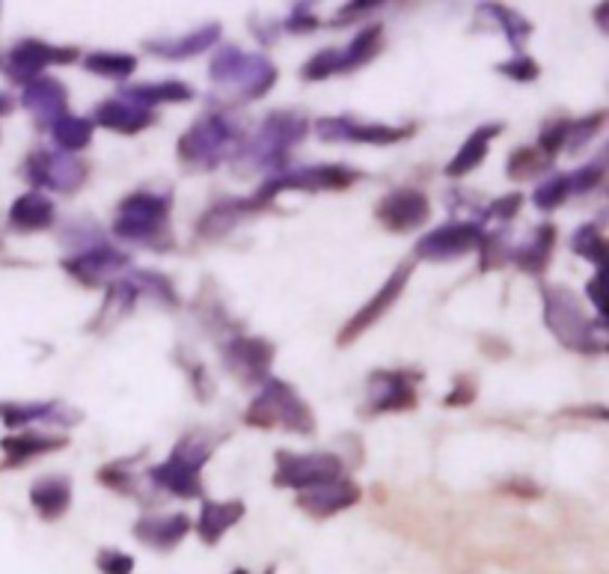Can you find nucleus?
<instances>
[{
    "label": "nucleus",
    "mask_w": 609,
    "mask_h": 574,
    "mask_svg": "<svg viewBox=\"0 0 609 574\" xmlns=\"http://www.w3.org/2000/svg\"><path fill=\"white\" fill-rule=\"evenodd\" d=\"M568 128H571V119H556V123H547L541 128L539 135V152H544L547 158H556L559 150L568 143Z\"/></svg>",
    "instance_id": "obj_46"
},
{
    "label": "nucleus",
    "mask_w": 609,
    "mask_h": 574,
    "mask_svg": "<svg viewBox=\"0 0 609 574\" xmlns=\"http://www.w3.org/2000/svg\"><path fill=\"white\" fill-rule=\"evenodd\" d=\"M511 494H529V497H539V485H529V480H511V485H506Z\"/></svg>",
    "instance_id": "obj_54"
},
{
    "label": "nucleus",
    "mask_w": 609,
    "mask_h": 574,
    "mask_svg": "<svg viewBox=\"0 0 609 574\" xmlns=\"http://www.w3.org/2000/svg\"><path fill=\"white\" fill-rule=\"evenodd\" d=\"M155 111L143 107V104L131 102L126 95H114L95 107V116H92V126L111 128L116 135H140L143 128L155 126Z\"/></svg>",
    "instance_id": "obj_21"
},
{
    "label": "nucleus",
    "mask_w": 609,
    "mask_h": 574,
    "mask_svg": "<svg viewBox=\"0 0 609 574\" xmlns=\"http://www.w3.org/2000/svg\"><path fill=\"white\" fill-rule=\"evenodd\" d=\"M357 179H360V173L346 167V164H315V167H303V170L276 173V176H271L250 200H254L259 208H264L276 194H283V191H307V194L346 191Z\"/></svg>",
    "instance_id": "obj_8"
},
{
    "label": "nucleus",
    "mask_w": 609,
    "mask_h": 574,
    "mask_svg": "<svg viewBox=\"0 0 609 574\" xmlns=\"http://www.w3.org/2000/svg\"><path fill=\"white\" fill-rule=\"evenodd\" d=\"M604 179V164H588V167H580L576 173H568V184H571V194H586L595 184Z\"/></svg>",
    "instance_id": "obj_49"
},
{
    "label": "nucleus",
    "mask_w": 609,
    "mask_h": 574,
    "mask_svg": "<svg viewBox=\"0 0 609 574\" xmlns=\"http://www.w3.org/2000/svg\"><path fill=\"white\" fill-rule=\"evenodd\" d=\"M378 7H384L380 0H360V3H346V7L339 10V15L334 18V24L354 22V18H360V15H366V12H372V10H378Z\"/></svg>",
    "instance_id": "obj_52"
},
{
    "label": "nucleus",
    "mask_w": 609,
    "mask_h": 574,
    "mask_svg": "<svg viewBox=\"0 0 609 574\" xmlns=\"http://www.w3.org/2000/svg\"><path fill=\"white\" fill-rule=\"evenodd\" d=\"M119 95H126L131 102L143 104V107H155V104H182L194 99V87L182 81H164V84H134Z\"/></svg>",
    "instance_id": "obj_33"
},
{
    "label": "nucleus",
    "mask_w": 609,
    "mask_h": 574,
    "mask_svg": "<svg viewBox=\"0 0 609 574\" xmlns=\"http://www.w3.org/2000/svg\"><path fill=\"white\" fill-rule=\"evenodd\" d=\"M211 81L218 87H226L238 102H256L271 92V87L280 78V72L264 54H244L242 48L226 46L220 48L211 58Z\"/></svg>",
    "instance_id": "obj_7"
},
{
    "label": "nucleus",
    "mask_w": 609,
    "mask_h": 574,
    "mask_svg": "<svg viewBox=\"0 0 609 574\" xmlns=\"http://www.w3.org/2000/svg\"><path fill=\"white\" fill-rule=\"evenodd\" d=\"M494 69L500 72V75L511 78V81H520V84L535 81V78L541 75V66L535 63V60L529 58V54H511V60H506V63H496Z\"/></svg>",
    "instance_id": "obj_44"
},
{
    "label": "nucleus",
    "mask_w": 609,
    "mask_h": 574,
    "mask_svg": "<svg viewBox=\"0 0 609 574\" xmlns=\"http://www.w3.org/2000/svg\"><path fill=\"white\" fill-rule=\"evenodd\" d=\"M12 107H15V104H12L10 95H3V92H0V116H7V114H10Z\"/></svg>",
    "instance_id": "obj_55"
},
{
    "label": "nucleus",
    "mask_w": 609,
    "mask_h": 574,
    "mask_svg": "<svg viewBox=\"0 0 609 574\" xmlns=\"http://www.w3.org/2000/svg\"><path fill=\"white\" fill-rule=\"evenodd\" d=\"M244 423L254 425V429H262V432H271V429H286V432H295V435L312 437L315 435V413L291 384L280 379H268L264 381L262 393L256 396L247 413H244Z\"/></svg>",
    "instance_id": "obj_5"
},
{
    "label": "nucleus",
    "mask_w": 609,
    "mask_h": 574,
    "mask_svg": "<svg viewBox=\"0 0 609 574\" xmlns=\"http://www.w3.org/2000/svg\"><path fill=\"white\" fill-rule=\"evenodd\" d=\"M482 7H484V12H491V18H496L500 27L506 30L508 42L515 46V51L523 54V42H527L529 36H532V24H529L520 12L508 10V7H503V3H482Z\"/></svg>",
    "instance_id": "obj_37"
},
{
    "label": "nucleus",
    "mask_w": 609,
    "mask_h": 574,
    "mask_svg": "<svg viewBox=\"0 0 609 574\" xmlns=\"http://www.w3.org/2000/svg\"><path fill=\"white\" fill-rule=\"evenodd\" d=\"M0 447H3V452H7V461L0 464V471H10V468H22V464L39 459V456H46V452L69 447V437L22 432V435L3 437V441H0Z\"/></svg>",
    "instance_id": "obj_24"
},
{
    "label": "nucleus",
    "mask_w": 609,
    "mask_h": 574,
    "mask_svg": "<svg viewBox=\"0 0 609 574\" xmlns=\"http://www.w3.org/2000/svg\"><path fill=\"white\" fill-rule=\"evenodd\" d=\"M95 569L102 574H131L134 572V557L116 551V548H104L95 557Z\"/></svg>",
    "instance_id": "obj_47"
},
{
    "label": "nucleus",
    "mask_w": 609,
    "mask_h": 574,
    "mask_svg": "<svg viewBox=\"0 0 609 574\" xmlns=\"http://www.w3.org/2000/svg\"><path fill=\"white\" fill-rule=\"evenodd\" d=\"M357 500H360V485L348 476L298 492V509L312 518H331L336 512H346Z\"/></svg>",
    "instance_id": "obj_20"
},
{
    "label": "nucleus",
    "mask_w": 609,
    "mask_h": 574,
    "mask_svg": "<svg viewBox=\"0 0 609 574\" xmlns=\"http://www.w3.org/2000/svg\"><path fill=\"white\" fill-rule=\"evenodd\" d=\"M22 176L34 184L36 191H57V194H78L87 184V164L78 155L69 152H46L39 150L34 155H27V162L22 164Z\"/></svg>",
    "instance_id": "obj_9"
},
{
    "label": "nucleus",
    "mask_w": 609,
    "mask_h": 574,
    "mask_svg": "<svg viewBox=\"0 0 609 574\" xmlns=\"http://www.w3.org/2000/svg\"><path fill=\"white\" fill-rule=\"evenodd\" d=\"M30 506L42 521H57L69 512L72 506V483L69 476H46L36 480L30 488Z\"/></svg>",
    "instance_id": "obj_29"
},
{
    "label": "nucleus",
    "mask_w": 609,
    "mask_h": 574,
    "mask_svg": "<svg viewBox=\"0 0 609 574\" xmlns=\"http://www.w3.org/2000/svg\"><path fill=\"white\" fill-rule=\"evenodd\" d=\"M482 224L479 220H458V224H446L437 227L428 235L419 239L416 244V256L428 259V263H446V259H458L464 253H470L482 242Z\"/></svg>",
    "instance_id": "obj_16"
},
{
    "label": "nucleus",
    "mask_w": 609,
    "mask_h": 574,
    "mask_svg": "<svg viewBox=\"0 0 609 574\" xmlns=\"http://www.w3.org/2000/svg\"><path fill=\"white\" fill-rule=\"evenodd\" d=\"M83 69L99 75V78H114L122 81L138 69V58L134 54H122V51H92L83 58Z\"/></svg>",
    "instance_id": "obj_36"
},
{
    "label": "nucleus",
    "mask_w": 609,
    "mask_h": 574,
    "mask_svg": "<svg viewBox=\"0 0 609 574\" xmlns=\"http://www.w3.org/2000/svg\"><path fill=\"white\" fill-rule=\"evenodd\" d=\"M220 39V24H206L194 34L173 36V39H146L143 48L152 51L155 58L164 60H191L196 54H206L208 48Z\"/></svg>",
    "instance_id": "obj_25"
},
{
    "label": "nucleus",
    "mask_w": 609,
    "mask_h": 574,
    "mask_svg": "<svg viewBox=\"0 0 609 574\" xmlns=\"http://www.w3.org/2000/svg\"><path fill=\"white\" fill-rule=\"evenodd\" d=\"M244 518V503L242 500H226V503H218V500H206L203 503V512H199V524H196V533L206 545H218L226 533H230L238 521Z\"/></svg>",
    "instance_id": "obj_30"
},
{
    "label": "nucleus",
    "mask_w": 609,
    "mask_h": 574,
    "mask_svg": "<svg viewBox=\"0 0 609 574\" xmlns=\"http://www.w3.org/2000/svg\"><path fill=\"white\" fill-rule=\"evenodd\" d=\"M274 464L276 488H298V492H307V488H315V485H324L331 483V480L346 476L342 459H336L331 452H307V456H298V452H288V449H276Z\"/></svg>",
    "instance_id": "obj_10"
},
{
    "label": "nucleus",
    "mask_w": 609,
    "mask_h": 574,
    "mask_svg": "<svg viewBox=\"0 0 609 574\" xmlns=\"http://www.w3.org/2000/svg\"><path fill=\"white\" fill-rule=\"evenodd\" d=\"M51 135H54V143L60 146V152H81L90 146L92 135H95V126H92V119L87 116H72L66 114L63 119H57L54 126H51Z\"/></svg>",
    "instance_id": "obj_35"
},
{
    "label": "nucleus",
    "mask_w": 609,
    "mask_h": 574,
    "mask_svg": "<svg viewBox=\"0 0 609 574\" xmlns=\"http://www.w3.org/2000/svg\"><path fill=\"white\" fill-rule=\"evenodd\" d=\"M256 212H262V208L256 206L254 200L247 196V200H220V203H215V206L208 208L206 215L199 218V224H196V235L199 239H223L226 232H232L242 220H247L250 215H256Z\"/></svg>",
    "instance_id": "obj_23"
},
{
    "label": "nucleus",
    "mask_w": 609,
    "mask_h": 574,
    "mask_svg": "<svg viewBox=\"0 0 609 574\" xmlns=\"http://www.w3.org/2000/svg\"><path fill=\"white\" fill-rule=\"evenodd\" d=\"M604 123H607V111H595V114L586 116V119L571 123V128H568V143H565V146H571V152H576L583 143H588V140L598 135L600 128H604Z\"/></svg>",
    "instance_id": "obj_43"
},
{
    "label": "nucleus",
    "mask_w": 609,
    "mask_h": 574,
    "mask_svg": "<svg viewBox=\"0 0 609 574\" xmlns=\"http://www.w3.org/2000/svg\"><path fill=\"white\" fill-rule=\"evenodd\" d=\"M380 46H384V27H380V24H368V27H363V30L351 39V46L339 54V75L366 66L368 60L378 58Z\"/></svg>",
    "instance_id": "obj_34"
},
{
    "label": "nucleus",
    "mask_w": 609,
    "mask_h": 574,
    "mask_svg": "<svg viewBox=\"0 0 609 574\" xmlns=\"http://www.w3.org/2000/svg\"><path fill=\"white\" fill-rule=\"evenodd\" d=\"M140 292L134 289L131 280H119V283H111L107 286V295H104V304L99 316H95V322L90 324L92 333H102L107 328H114L116 322H122L128 312L134 310V304H138Z\"/></svg>",
    "instance_id": "obj_31"
},
{
    "label": "nucleus",
    "mask_w": 609,
    "mask_h": 574,
    "mask_svg": "<svg viewBox=\"0 0 609 574\" xmlns=\"http://www.w3.org/2000/svg\"><path fill=\"white\" fill-rule=\"evenodd\" d=\"M286 27L291 34H312V30L322 27V22L315 18L312 3H295V10H291V15L286 18Z\"/></svg>",
    "instance_id": "obj_48"
},
{
    "label": "nucleus",
    "mask_w": 609,
    "mask_h": 574,
    "mask_svg": "<svg viewBox=\"0 0 609 574\" xmlns=\"http://www.w3.org/2000/svg\"><path fill=\"white\" fill-rule=\"evenodd\" d=\"M571 196V184H568V173H553L550 179H544V182L535 188V196H532V203L541 208V212H553V208H559Z\"/></svg>",
    "instance_id": "obj_40"
},
{
    "label": "nucleus",
    "mask_w": 609,
    "mask_h": 574,
    "mask_svg": "<svg viewBox=\"0 0 609 574\" xmlns=\"http://www.w3.org/2000/svg\"><path fill=\"white\" fill-rule=\"evenodd\" d=\"M54 224V203L42 191H27L10 206V227L15 232H39Z\"/></svg>",
    "instance_id": "obj_28"
},
{
    "label": "nucleus",
    "mask_w": 609,
    "mask_h": 574,
    "mask_svg": "<svg viewBox=\"0 0 609 574\" xmlns=\"http://www.w3.org/2000/svg\"><path fill=\"white\" fill-rule=\"evenodd\" d=\"M223 435H211V432H191L184 435L170 452V459L150 468L152 485L167 488L176 497L194 500L203 497V483H199V471L206 468V461L211 459V452L218 449Z\"/></svg>",
    "instance_id": "obj_3"
},
{
    "label": "nucleus",
    "mask_w": 609,
    "mask_h": 574,
    "mask_svg": "<svg viewBox=\"0 0 609 574\" xmlns=\"http://www.w3.org/2000/svg\"><path fill=\"white\" fill-rule=\"evenodd\" d=\"M131 283H134L138 292H150L155 298H164L167 304H176L173 283H170L164 275H155V271H138V275L131 277Z\"/></svg>",
    "instance_id": "obj_45"
},
{
    "label": "nucleus",
    "mask_w": 609,
    "mask_h": 574,
    "mask_svg": "<svg viewBox=\"0 0 609 574\" xmlns=\"http://www.w3.org/2000/svg\"><path fill=\"white\" fill-rule=\"evenodd\" d=\"M503 135V123H484L472 131L470 138L461 143V150L455 152V158L446 164V176L452 179H461V176H467L472 173L479 164L484 162V155L491 150V140L500 138Z\"/></svg>",
    "instance_id": "obj_27"
},
{
    "label": "nucleus",
    "mask_w": 609,
    "mask_h": 574,
    "mask_svg": "<svg viewBox=\"0 0 609 574\" xmlns=\"http://www.w3.org/2000/svg\"><path fill=\"white\" fill-rule=\"evenodd\" d=\"M232 574H250V572H247V569H235V572H232Z\"/></svg>",
    "instance_id": "obj_56"
},
{
    "label": "nucleus",
    "mask_w": 609,
    "mask_h": 574,
    "mask_svg": "<svg viewBox=\"0 0 609 574\" xmlns=\"http://www.w3.org/2000/svg\"><path fill=\"white\" fill-rule=\"evenodd\" d=\"M550 167L553 158H547L544 152H539L535 146H520V150H515L508 155L506 173L508 179H532V176L550 170Z\"/></svg>",
    "instance_id": "obj_38"
},
{
    "label": "nucleus",
    "mask_w": 609,
    "mask_h": 574,
    "mask_svg": "<svg viewBox=\"0 0 609 574\" xmlns=\"http://www.w3.org/2000/svg\"><path fill=\"white\" fill-rule=\"evenodd\" d=\"M375 218L380 220V227L390 232H414L431 218V203L423 191L416 188H399L384 196L375 208Z\"/></svg>",
    "instance_id": "obj_17"
},
{
    "label": "nucleus",
    "mask_w": 609,
    "mask_h": 574,
    "mask_svg": "<svg viewBox=\"0 0 609 574\" xmlns=\"http://www.w3.org/2000/svg\"><path fill=\"white\" fill-rule=\"evenodd\" d=\"M22 104L34 114L36 126L51 128L57 119L66 116V107H69V90H66L57 78L39 75L36 81H30L24 87Z\"/></svg>",
    "instance_id": "obj_19"
},
{
    "label": "nucleus",
    "mask_w": 609,
    "mask_h": 574,
    "mask_svg": "<svg viewBox=\"0 0 609 574\" xmlns=\"http://www.w3.org/2000/svg\"><path fill=\"white\" fill-rule=\"evenodd\" d=\"M571 251L600 268V265H604V256H607V239L600 235V230L595 227V224H586V227H580V230L574 232V239H571Z\"/></svg>",
    "instance_id": "obj_39"
},
{
    "label": "nucleus",
    "mask_w": 609,
    "mask_h": 574,
    "mask_svg": "<svg viewBox=\"0 0 609 574\" xmlns=\"http://www.w3.org/2000/svg\"><path fill=\"white\" fill-rule=\"evenodd\" d=\"M520 206H523V196L520 194H506V196H500V200H494L491 206L484 208V218H494V220H511L515 215L520 212Z\"/></svg>",
    "instance_id": "obj_50"
},
{
    "label": "nucleus",
    "mask_w": 609,
    "mask_h": 574,
    "mask_svg": "<svg viewBox=\"0 0 609 574\" xmlns=\"http://www.w3.org/2000/svg\"><path fill=\"white\" fill-rule=\"evenodd\" d=\"M553 244H556V230H553L550 224H544V227L532 232V239L527 244H520V247L508 253V259L518 265L520 271H527V275H541L547 268V263H550Z\"/></svg>",
    "instance_id": "obj_32"
},
{
    "label": "nucleus",
    "mask_w": 609,
    "mask_h": 574,
    "mask_svg": "<svg viewBox=\"0 0 609 574\" xmlns=\"http://www.w3.org/2000/svg\"><path fill=\"white\" fill-rule=\"evenodd\" d=\"M242 150V128L223 114H206L179 138V162L187 170H215Z\"/></svg>",
    "instance_id": "obj_4"
},
{
    "label": "nucleus",
    "mask_w": 609,
    "mask_h": 574,
    "mask_svg": "<svg viewBox=\"0 0 609 574\" xmlns=\"http://www.w3.org/2000/svg\"><path fill=\"white\" fill-rule=\"evenodd\" d=\"M315 135L327 143H372L387 146L411 138L414 126H384V123H357L354 116H327L315 123Z\"/></svg>",
    "instance_id": "obj_15"
},
{
    "label": "nucleus",
    "mask_w": 609,
    "mask_h": 574,
    "mask_svg": "<svg viewBox=\"0 0 609 574\" xmlns=\"http://www.w3.org/2000/svg\"><path fill=\"white\" fill-rule=\"evenodd\" d=\"M276 348L262 336H235L223 345V367L242 387H259L268 381Z\"/></svg>",
    "instance_id": "obj_13"
},
{
    "label": "nucleus",
    "mask_w": 609,
    "mask_h": 574,
    "mask_svg": "<svg viewBox=\"0 0 609 574\" xmlns=\"http://www.w3.org/2000/svg\"><path fill=\"white\" fill-rule=\"evenodd\" d=\"M307 119L300 114H291V111H276L262 123V131L256 135V140L250 143H242V150L235 152V167L238 170H247V167H259V170H268L271 176L283 173V164L288 158V150L298 143V140L307 138Z\"/></svg>",
    "instance_id": "obj_6"
},
{
    "label": "nucleus",
    "mask_w": 609,
    "mask_h": 574,
    "mask_svg": "<svg viewBox=\"0 0 609 574\" xmlns=\"http://www.w3.org/2000/svg\"><path fill=\"white\" fill-rule=\"evenodd\" d=\"M411 275H414V265L411 263H402L396 271H392L390 277H387V283L372 295V301H366L360 310L348 319V324L339 331V336H336V345L339 348H346V345L357 343L363 333L368 331V328H375V324L390 312V307L396 304V301L402 298L404 286H407V280H411Z\"/></svg>",
    "instance_id": "obj_14"
},
{
    "label": "nucleus",
    "mask_w": 609,
    "mask_h": 574,
    "mask_svg": "<svg viewBox=\"0 0 609 574\" xmlns=\"http://www.w3.org/2000/svg\"><path fill=\"white\" fill-rule=\"evenodd\" d=\"M128 265H131V256L116 251L111 244H95V247L78 253V256H72V259H63L66 275H72L78 283H83V286L90 289L104 286L111 277L126 271Z\"/></svg>",
    "instance_id": "obj_18"
},
{
    "label": "nucleus",
    "mask_w": 609,
    "mask_h": 574,
    "mask_svg": "<svg viewBox=\"0 0 609 574\" xmlns=\"http://www.w3.org/2000/svg\"><path fill=\"white\" fill-rule=\"evenodd\" d=\"M191 533V518L184 512L173 515H143L134 524V539L158 553H170Z\"/></svg>",
    "instance_id": "obj_22"
},
{
    "label": "nucleus",
    "mask_w": 609,
    "mask_h": 574,
    "mask_svg": "<svg viewBox=\"0 0 609 574\" xmlns=\"http://www.w3.org/2000/svg\"><path fill=\"white\" fill-rule=\"evenodd\" d=\"M78 48L72 46H48L42 39H22L10 48L3 72L10 75L12 81L27 87L30 81H36L39 75H46L48 66H69L78 60Z\"/></svg>",
    "instance_id": "obj_12"
},
{
    "label": "nucleus",
    "mask_w": 609,
    "mask_h": 574,
    "mask_svg": "<svg viewBox=\"0 0 609 574\" xmlns=\"http://www.w3.org/2000/svg\"><path fill=\"white\" fill-rule=\"evenodd\" d=\"M170 194H150V191H134L116 206V218L111 224L116 239L146 244L152 251H167L173 244L170 232Z\"/></svg>",
    "instance_id": "obj_2"
},
{
    "label": "nucleus",
    "mask_w": 609,
    "mask_h": 574,
    "mask_svg": "<svg viewBox=\"0 0 609 574\" xmlns=\"http://www.w3.org/2000/svg\"><path fill=\"white\" fill-rule=\"evenodd\" d=\"M0 420L7 429H22L36 420H51V423H81V413H66L60 403H0Z\"/></svg>",
    "instance_id": "obj_26"
},
{
    "label": "nucleus",
    "mask_w": 609,
    "mask_h": 574,
    "mask_svg": "<svg viewBox=\"0 0 609 574\" xmlns=\"http://www.w3.org/2000/svg\"><path fill=\"white\" fill-rule=\"evenodd\" d=\"M339 48H324L319 51L315 58L303 66V81H324V78H331V75H339Z\"/></svg>",
    "instance_id": "obj_42"
},
{
    "label": "nucleus",
    "mask_w": 609,
    "mask_h": 574,
    "mask_svg": "<svg viewBox=\"0 0 609 574\" xmlns=\"http://www.w3.org/2000/svg\"><path fill=\"white\" fill-rule=\"evenodd\" d=\"M128 461H114V464H104L102 471H99V483L104 488H114L119 494H128V497H140V488H138V480H134V473L128 471Z\"/></svg>",
    "instance_id": "obj_41"
},
{
    "label": "nucleus",
    "mask_w": 609,
    "mask_h": 574,
    "mask_svg": "<svg viewBox=\"0 0 609 574\" xmlns=\"http://www.w3.org/2000/svg\"><path fill=\"white\" fill-rule=\"evenodd\" d=\"M476 381L470 379V375H458L455 379V387H452V393H449L446 399H443V405L446 408H467V405L476 399Z\"/></svg>",
    "instance_id": "obj_51"
},
{
    "label": "nucleus",
    "mask_w": 609,
    "mask_h": 574,
    "mask_svg": "<svg viewBox=\"0 0 609 574\" xmlns=\"http://www.w3.org/2000/svg\"><path fill=\"white\" fill-rule=\"evenodd\" d=\"M423 372H407V369H378L368 375V403L363 405V417H378V413L414 411L419 396L416 384Z\"/></svg>",
    "instance_id": "obj_11"
},
{
    "label": "nucleus",
    "mask_w": 609,
    "mask_h": 574,
    "mask_svg": "<svg viewBox=\"0 0 609 574\" xmlns=\"http://www.w3.org/2000/svg\"><path fill=\"white\" fill-rule=\"evenodd\" d=\"M541 301H544V324L565 348H571L576 355H598V352L607 348L604 333H595V328L598 331L607 328V319L592 322L571 289L544 283L541 286Z\"/></svg>",
    "instance_id": "obj_1"
},
{
    "label": "nucleus",
    "mask_w": 609,
    "mask_h": 574,
    "mask_svg": "<svg viewBox=\"0 0 609 574\" xmlns=\"http://www.w3.org/2000/svg\"><path fill=\"white\" fill-rule=\"evenodd\" d=\"M588 298H592V304L598 307V319H604V298H600V275H595L592 280H588Z\"/></svg>",
    "instance_id": "obj_53"
}]
</instances>
